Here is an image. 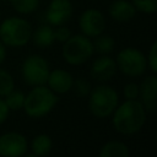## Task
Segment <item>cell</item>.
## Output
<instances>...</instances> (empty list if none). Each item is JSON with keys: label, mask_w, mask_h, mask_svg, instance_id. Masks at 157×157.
<instances>
[{"label": "cell", "mask_w": 157, "mask_h": 157, "mask_svg": "<svg viewBox=\"0 0 157 157\" xmlns=\"http://www.w3.org/2000/svg\"><path fill=\"white\" fill-rule=\"evenodd\" d=\"M146 121V109L137 99H126L113 112V125L123 135L137 132Z\"/></svg>", "instance_id": "1"}, {"label": "cell", "mask_w": 157, "mask_h": 157, "mask_svg": "<svg viewBox=\"0 0 157 157\" xmlns=\"http://www.w3.org/2000/svg\"><path fill=\"white\" fill-rule=\"evenodd\" d=\"M56 103V93H54L45 85H40L34 86L27 94H25L22 109L31 118H42L52 112Z\"/></svg>", "instance_id": "2"}, {"label": "cell", "mask_w": 157, "mask_h": 157, "mask_svg": "<svg viewBox=\"0 0 157 157\" xmlns=\"http://www.w3.org/2000/svg\"><path fill=\"white\" fill-rule=\"evenodd\" d=\"M32 36V27L25 18L12 16L5 18L0 23V39L10 47L26 45Z\"/></svg>", "instance_id": "3"}, {"label": "cell", "mask_w": 157, "mask_h": 157, "mask_svg": "<svg viewBox=\"0 0 157 157\" xmlns=\"http://www.w3.org/2000/svg\"><path fill=\"white\" fill-rule=\"evenodd\" d=\"M88 94V108L96 118L101 119L110 115L119 102L118 92L108 85L97 86Z\"/></svg>", "instance_id": "4"}, {"label": "cell", "mask_w": 157, "mask_h": 157, "mask_svg": "<svg viewBox=\"0 0 157 157\" xmlns=\"http://www.w3.org/2000/svg\"><path fill=\"white\" fill-rule=\"evenodd\" d=\"M93 44L85 34L70 36L63 47V58L70 65H81L93 54Z\"/></svg>", "instance_id": "5"}, {"label": "cell", "mask_w": 157, "mask_h": 157, "mask_svg": "<svg viewBox=\"0 0 157 157\" xmlns=\"http://www.w3.org/2000/svg\"><path fill=\"white\" fill-rule=\"evenodd\" d=\"M115 63L117 67L129 77L141 76L147 66V60L144 53L132 47L121 49L117 55Z\"/></svg>", "instance_id": "6"}, {"label": "cell", "mask_w": 157, "mask_h": 157, "mask_svg": "<svg viewBox=\"0 0 157 157\" xmlns=\"http://www.w3.org/2000/svg\"><path fill=\"white\" fill-rule=\"evenodd\" d=\"M49 71L48 61L38 54L27 56L22 63V77L27 85L33 87L45 85Z\"/></svg>", "instance_id": "7"}, {"label": "cell", "mask_w": 157, "mask_h": 157, "mask_svg": "<svg viewBox=\"0 0 157 157\" xmlns=\"http://www.w3.org/2000/svg\"><path fill=\"white\" fill-rule=\"evenodd\" d=\"M28 148L27 139L16 131L6 132L0 136V156L20 157L26 155Z\"/></svg>", "instance_id": "8"}, {"label": "cell", "mask_w": 157, "mask_h": 157, "mask_svg": "<svg viewBox=\"0 0 157 157\" xmlns=\"http://www.w3.org/2000/svg\"><path fill=\"white\" fill-rule=\"evenodd\" d=\"M78 26L82 34L87 37H96L103 33L105 28V18L104 15L97 9L85 10L78 20Z\"/></svg>", "instance_id": "9"}, {"label": "cell", "mask_w": 157, "mask_h": 157, "mask_svg": "<svg viewBox=\"0 0 157 157\" xmlns=\"http://www.w3.org/2000/svg\"><path fill=\"white\" fill-rule=\"evenodd\" d=\"M72 15V4L70 0H52L47 7L45 17L49 25L61 26L69 21Z\"/></svg>", "instance_id": "10"}, {"label": "cell", "mask_w": 157, "mask_h": 157, "mask_svg": "<svg viewBox=\"0 0 157 157\" xmlns=\"http://www.w3.org/2000/svg\"><path fill=\"white\" fill-rule=\"evenodd\" d=\"M156 93H157V77L153 75L147 76L142 80L139 86V96L141 97V103L146 112H153L156 109Z\"/></svg>", "instance_id": "11"}, {"label": "cell", "mask_w": 157, "mask_h": 157, "mask_svg": "<svg viewBox=\"0 0 157 157\" xmlns=\"http://www.w3.org/2000/svg\"><path fill=\"white\" fill-rule=\"evenodd\" d=\"M72 81L74 78L69 71L63 70V69H55V70L49 71L47 85L54 93L63 94L71 90Z\"/></svg>", "instance_id": "12"}, {"label": "cell", "mask_w": 157, "mask_h": 157, "mask_svg": "<svg viewBox=\"0 0 157 157\" xmlns=\"http://www.w3.org/2000/svg\"><path fill=\"white\" fill-rule=\"evenodd\" d=\"M117 72V63L110 56H101L96 59L91 66V75L98 81H109Z\"/></svg>", "instance_id": "13"}, {"label": "cell", "mask_w": 157, "mask_h": 157, "mask_svg": "<svg viewBox=\"0 0 157 157\" xmlns=\"http://www.w3.org/2000/svg\"><path fill=\"white\" fill-rule=\"evenodd\" d=\"M109 15L118 22H128L136 15V9L132 2L128 0H114L109 6Z\"/></svg>", "instance_id": "14"}, {"label": "cell", "mask_w": 157, "mask_h": 157, "mask_svg": "<svg viewBox=\"0 0 157 157\" xmlns=\"http://www.w3.org/2000/svg\"><path fill=\"white\" fill-rule=\"evenodd\" d=\"M33 38V42L37 47H49L55 42L54 38V29L49 25H42L39 26L33 34L31 36Z\"/></svg>", "instance_id": "15"}, {"label": "cell", "mask_w": 157, "mask_h": 157, "mask_svg": "<svg viewBox=\"0 0 157 157\" xmlns=\"http://www.w3.org/2000/svg\"><path fill=\"white\" fill-rule=\"evenodd\" d=\"M130 155L128 146L121 141H109L99 151L101 157H128Z\"/></svg>", "instance_id": "16"}, {"label": "cell", "mask_w": 157, "mask_h": 157, "mask_svg": "<svg viewBox=\"0 0 157 157\" xmlns=\"http://www.w3.org/2000/svg\"><path fill=\"white\" fill-rule=\"evenodd\" d=\"M53 147V141L49 135L47 134H39L34 136L31 144L32 156H47Z\"/></svg>", "instance_id": "17"}, {"label": "cell", "mask_w": 157, "mask_h": 157, "mask_svg": "<svg viewBox=\"0 0 157 157\" xmlns=\"http://www.w3.org/2000/svg\"><path fill=\"white\" fill-rule=\"evenodd\" d=\"M93 44V50L101 53V54H108L112 53L114 47H115V42L113 39V37L108 36V34H98L96 36L94 42H92Z\"/></svg>", "instance_id": "18"}, {"label": "cell", "mask_w": 157, "mask_h": 157, "mask_svg": "<svg viewBox=\"0 0 157 157\" xmlns=\"http://www.w3.org/2000/svg\"><path fill=\"white\" fill-rule=\"evenodd\" d=\"M5 103L10 110H18L23 108L25 103V94L21 91H15L12 90L10 93L5 96Z\"/></svg>", "instance_id": "19"}, {"label": "cell", "mask_w": 157, "mask_h": 157, "mask_svg": "<svg viewBox=\"0 0 157 157\" xmlns=\"http://www.w3.org/2000/svg\"><path fill=\"white\" fill-rule=\"evenodd\" d=\"M13 9L18 13H32L39 6V0H11Z\"/></svg>", "instance_id": "20"}, {"label": "cell", "mask_w": 157, "mask_h": 157, "mask_svg": "<svg viewBox=\"0 0 157 157\" xmlns=\"http://www.w3.org/2000/svg\"><path fill=\"white\" fill-rule=\"evenodd\" d=\"M15 88V82L9 71L0 69V97H5Z\"/></svg>", "instance_id": "21"}, {"label": "cell", "mask_w": 157, "mask_h": 157, "mask_svg": "<svg viewBox=\"0 0 157 157\" xmlns=\"http://www.w3.org/2000/svg\"><path fill=\"white\" fill-rule=\"evenodd\" d=\"M136 11L144 13H155L157 10V0H132Z\"/></svg>", "instance_id": "22"}, {"label": "cell", "mask_w": 157, "mask_h": 157, "mask_svg": "<svg viewBox=\"0 0 157 157\" xmlns=\"http://www.w3.org/2000/svg\"><path fill=\"white\" fill-rule=\"evenodd\" d=\"M71 90H74V92H75L76 96H78V97H86V96H88V93L91 91V85L85 78H77V80L72 81Z\"/></svg>", "instance_id": "23"}, {"label": "cell", "mask_w": 157, "mask_h": 157, "mask_svg": "<svg viewBox=\"0 0 157 157\" xmlns=\"http://www.w3.org/2000/svg\"><path fill=\"white\" fill-rule=\"evenodd\" d=\"M146 60H147V65L150 70L152 71V74H156L157 72V42L152 43Z\"/></svg>", "instance_id": "24"}, {"label": "cell", "mask_w": 157, "mask_h": 157, "mask_svg": "<svg viewBox=\"0 0 157 157\" xmlns=\"http://www.w3.org/2000/svg\"><path fill=\"white\" fill-rule=\"evenodd\" d=\"M125 99H136L139 97V86L136 83H126L123 90Z\"/></svg>", "instance_id": "25"}, {"label": "cell", "mask_w": 157, "mask_h": 157, "mask_svg": "<svg viewBox=\"0 0 157 157\" xmlns=\"http://www.w3.org/2000/svg\"><path fill=\"white\" fill-rule=\"evenodd\" d=\"M58 28L54 31V38H55V40H58V42H61V43H64L70 36H71V32H70V29L67 28V27H64L63 25L61 26H56Z\"/></svg>", "instance_id": "26"}, {"label": "cell", "mask_w": 157, "mask_h": 157, "mask_svg": "<svg viewBox=\"0 0 157 157\" xmlns=\"http://www.w3.org/2000/svg\"><path fill=\"white\" fill-rule=\"evenodd\" d=\"M9 112H10V109L7 108L5 101L4 99H0V124H2L7 119Z\"/></svg>", "instance_id": "27"}, {"label": "cell", "mask_w": 157, "mask_h": 157, "mask_svg": "<svg viewBox=\"0 0 157 157\" xmlns=\"http://www.w3.org/2000/svg\"><path fill=\"white\" fill-rule=\"evenodd\" d=\"M6 59V48L2 42H0V64H2Z\"/></svg>", "instance_id": "28"}, {"label": "cell", "mask_w": 157, "mask_h": 157, "mask_svg": "<svg viewBox=\"0 0 157 157\" xmlns=\"http://www.w3.org/2000/svg\"><path fill=\"white\" fill-rule=\"evenodd\" d=\"M1 1H7V0H1Z\"/></svg>", "instance_id": "29"}]
</instances>
